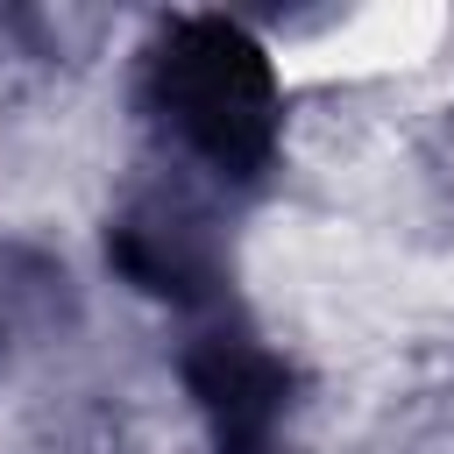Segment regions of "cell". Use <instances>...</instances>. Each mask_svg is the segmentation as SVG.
<instances>
[{
    "mask_svg": "<svg viewBox=\"0 0 454 454\" xmlns=\"http://www.w3.org/2000/svg\"><path fill=\"white\" fill-rule=\"evenodd\" d=\"M156 99L177 135L227 177H255L277 149V78L227 14H192L156 50Z\"/></svg>",
    "mask_w": 454,
    "mask_h": 454,
    "instance_id": "obj_1",
    "label": "cell"
},
{
    "mask_svg": "<svg viewBox=\"0 0 454 454\" xmlns=\"http://www.w3.org/2000/svg\"><path fill=\"white\" fill-rule=\"evenodd\" d=\"M184 383L199 397V411L213 419L220 447L227 454H255L284 411V390H291V369L248 340H199L184 355Z\"/></svg>",
    "mask_w": 454,
    "mask_h": 454,
    "instance_id": "obj_2",
    "label": "cell"
},
{
    "mask_svg": "<svg viewBox=\"0 0 454 454\" xmlns=\"http://www.w3.org/2000/svg\"><path fill=\"white\" fill-rule=\"evenodd\" d=\"M106 255H114V270H121L128 284H142L149 298L192 305V298L206 291V270H199L192 248H184L177 234H163V227H114Z\"/></svg>",
    "mask_w": 454,
    "mask_h": 454,
    "instance_id": "obj_3",
    "label": "cell"
}]
</instances>
